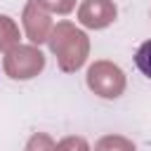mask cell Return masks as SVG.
<instances>
[{
  "instance_id": "1",
  "label": "cell",
  "mask_w": 151,
  "mask_h": 151,
  "mask_svg": "<svg viewBox=\"0 0 151 151\" xmlns=\"http://www.w3.org/2000/svg\"><path fill=\"white\" fill-rule=\"evenodd\" d=\"M134 64L146 78H151V40L139 45V50L134 52Z\"/></svg>"
}]
</instances>
